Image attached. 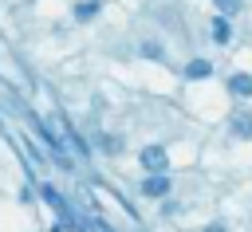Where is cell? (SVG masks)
I'll list each match as a JSON object with an SVG mask.
<instances>
[{
    "mask_svg": "<svg viewBox=\"0 0 252 232\" xmlns=\"http://www.w3.org/2000/svg\"><path fill=\"white\" fill-rule=\"evenodd\" d=\"M142 165H146L150 173H165L169 157H165V149H161V145H146V149H142Z\"/></svg>",
    "mask_w": 252,
    "mask_h": 232,
    "instance_id": "1",
    "label": "cell"
},
{
    "mask_svg": "<svg viewBox=\"0 0 252 232\" xmlns=\"http://www.w3.org/2000/svg\"><path fill=\"white\" fill-rule=\"evenodd\" d=\"M43 197H47V201H51V204L59 208V216H63V228H79V220H75L71 204H67V201H63V197H59V193H55L51 185H43Z\"/></svg>",
    "mask_w": 252,
    "mask_h": 232,
    "instance_id": "2",
    "label": "cell"
},
{
    "mask_svg": "<svg viewBox=\"0 0 252 232\" xmlns=\"http://www.w3.org/2000/svg\"><path fill=\"white\" fill-rule=\"evenodd\" d=\"M169 189H173V185H169L165 173H150V177L142 181V193H146V197H165Z\"/></svg>",
    "mask_w": 252,
    "mask_h": 232,
    "instance_id": "3",
    "label": "cell"
},
{
    "mask_svg": "<svg viewBox=\"0 0 252 232\" xmlns=\"http://www.w3.org/2000/svg\"><path fill=\"white\" fill-rule=\"evenodd\" d=\"M228 90L240 94V98H248V94H252V75H232V79H228Z\"/></svg>",
    "mask_w": 252,
    "mask_h": 232,
    "instance_id": "4",
    "label": "cell"
},
{
    "mask_svg": "<svg viewBox=\"0 0 252 232\" xmlns=\"http://www.w3.org/2000/svg\"><path fill=\"white\" fill-rule=\"evenodd\" d=\"M213 39H217V43H228V39H232V24H228L224 16L213 20Z\"/></svg>",
    "mask_w": 252,
    "mask_h": 232,
    "instance_id": "5",
    "label": "cell"
},
{
    "mask_svg": "<svg viewBox=\"0 0 252 232\" xmlns=\"http://www.w3.org/2000/svg\"><path fill=\"white\" fill-rule=\"evenodd\" d=\"M185 75H189V79H209V75H213V63H209V59H193V63L185 67Z\"/></svg>",
    "mask_w": 252,
    "mask_h": 232,
    "instance_id": "6",
    "label": "cell"
},
{
    "mask_svg": "<svg viewBox=\"0 0 252 232\" xmlns=\"http://www.w3.org/2000/svg\"><path fill=\"white\" fill-rule=\"evenodd\" d=\"M232 130H236V138H252V114H236Z\"/></svg>",
    "mask_w": 252,
    "mask_h": 232,
    "instance_id": "7",
    "label": "cell"
},
{
    "mask_svg": "<svg viewBox=\"0 0 252 232\" xmlns=\"http://www.w3.org/2000/svg\"><path fill=\"white\" fill-rule=\"evenodd\" d=\"M94 12H98V0H87V4H79V8H75V16H79V20H91Z\"/></svg>",
    "mask_w": 252,
    "mask_h": 232,
    "instance_id": "8",
    "label": "cell"
},
{
    "mask_svg": "<svg viewBox=\"0 0 252 232\" xmlns=\"http://www.w3.org/2000/svg\"><path fill=\"white\" fill-rule=\"evenodd\" d=\"M213 4H217V8L224 12V16H232V12H240V0H213Z\"/></svg>",
    "mask_w": 252,
    "mask_h": 232,
    "instance_id": "9",
    "label": "cell"
},
{
    "mask_svg": "<svg viewBox=\"0 0 252 232\" xmlns=\"http://www.w3.org/2000/svg\"><path fill=\"white\" fill-rule=\"evenodd\" d=\"M142 55H146V59H161V47H158V43H142Z\"/></svg>",
    "mask_w": 252,
    "mask_h": 232,
    "instance_id": "10",
    "label": "cell"
},
{
    "mask_svg": "<svg viewBox=\"0 0 252 232\" xmlns=\"http://www.w3.org/2000/svg\"><path fill=\"white\" fill-rule=\"evenodd\" d=\"M205 232H224V224H209V228H205Z\"/></svg>",
    "mask_w": 252,
    "mask_h": 232,
    "instance_id": "11",
    "label": "cell"
}]
</instances>
